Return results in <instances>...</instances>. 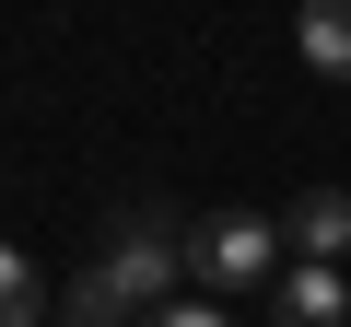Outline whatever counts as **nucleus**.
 Returning a JSON list of instances; mask_svg holds the SVG:
<instances>
[{
  "instance_id": "nucleus-1",
  "label": "nucleus",
  "mask_w": 351,
  "mask_h": 327,
  "mask_svg": "<svg viewBox=\"0 0 351 327\" xmlns=\"http://www.w3.org/2000/svg\"><path fill=\"white\" fill-rule=\"evenodd\" d=\"M176 280H188V234H176L152 199H141V211H117V222H106V257L82 269V292H94L117 327L164 315V304H176Z\"/></svg>"
},
{
  "instance_id": "nucleus-2",
  "label": "nucleus",
  "mask_w": 351,
  "mask_h": 327,
  "mask_svg": "<svg viewBox=\"0 0 351 327\" xmlns=\"http://www.w3.org/2000/svg\"><path fill=\"white\" fill-rule=\"evenodd\" d=\"M188 280H281V222H258V211H211L199 234H188Z\"/></svg>"
},
{
  "instance_id": "nucleus-3",
  "label": "nucleus",
  "mask_w": 351,
  "mask_h": 327,
  "mask_svg": "<svg viewBox=\"0 0 351 327\" xmlns=\"http://www.w3.org/2000/svg\"><path fill=\"white\" fill-rule=\"evenodd\" d=\"M269 304H281V327H339V315H351V280H339L328 257H293Z\"/></svg>"
},
{
  "instance_id": "nucleus-4",
  "label": "nucleus",
  "mask_w": 351,
  "mask_h": 327,
  "mask_svg": "<svg viewBox=\"0 0 351 327\" xmlns=\"http://www.w3.org/2000/svg\"><path fill=\"white\" fill-rule=\"evenodd\" d=\"M293 47H304L316 82H351V0H304V12H293Z\"/></svg>"
},
{
  "instance_id": "nucleus-5",
  "label": "nucleus",
  "mask_w": 351,
  "mask_h": 327,
  "mask_svg": "<svg viewBox=\"0 0 351 327\" xmlns=\"http://www.w3.org/2000/svg\"><path fill=\"white\" fill-rule=\"evenodd\" d=\"M281 246L339 269V246H351V199H339V187H304V199H293V222H281Z\"/></svg>"
},
{
  "instance_id": "nucleus-6",
  "label": "nucleus",
  "mask_w": 351,
  "mask_h": 327,
  "mask_svg": "<svg viewBox=\"0 0 351 327\" xmlns=\"http://www.w3.org/2000/svg\"><path fill=\"white\" fill-rule=\"evenodd\" d=\"M59 304H47V280H36V257L24 246H0V327H47Z\"/></svg>"
},
{
  "instance_id": "nucleus-7",
  "label": "nucleus",
  "mask_w": 351,
  "mask_h": 327,
  "mask_svg": "<svg viewBox=\"0 0 351 327\" xmlns=\"http://www.w3.org/2000/svg\"><path fill=\"white\" fill-rule=\"evenodd\" d=\"M141 327H234V315H223V304H188V292H176V304H164V315H141Z\"/></svg>"
},
{
  "instance_id": "nucleus-8",
  "label": "nucleus",
  "mask_w": 351,
  "mask_h": 327,
  "mask_svg": "<svg viewBox=\"0 0 351 327\" xmlns=\"http://www.w3.org/2000/svg\"><path fill=\"white\" fill-rule=\"evenodd\" d=\"M47 327H117V315H106V304H94V292H71V304H59V315H47Z\"/></svg>"
}]
</instances>
